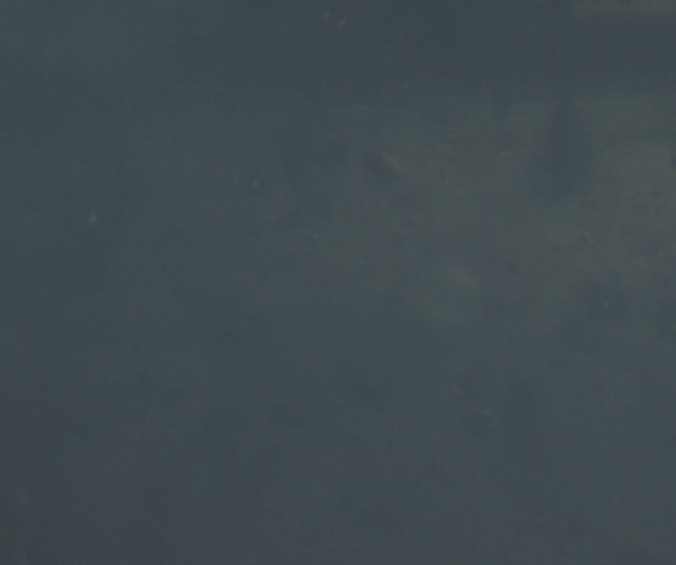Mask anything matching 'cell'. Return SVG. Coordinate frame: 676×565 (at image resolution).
<instances>
[{"instance_id": "obj_1", "label": "cell", "mask_w": 676, "mask_h": 565, "mask_svg": "<svg viewBox=\"0 0 676 565\" xmlns=\"http://www.w3.org/2000/svg\"><path fill=\"white\" fill-rule=\"evenodd\" d=\"M661 329L667 340L676 344V309L663 317Z\"/></svg>"}]
</instances>
